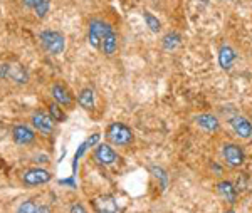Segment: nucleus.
<instances>
[{
  "label": "nucleus",
  "mask_w": 252,
  "mask_h": 213,
  "mask_svg": "<svg viewBox=\"0 0 252 213\" xmlns=\"http://www.w3.org/2000/svg\"><path fill=\"white\" fill-rule=\"evenodd\" d=\"M106 136L115 146H128L133 141V133L123 122H113L106 131Z\"/></svg>",
  "instance_id": "nucleus-2"
},
{
  "label": "nucleus",
  "mask_w": 252,
  "mask_h": 213,
  "mask_svg": "<svg viewBox=\"0 0 252 213\" xmlns=\"http://www.w3.org/2000/svg\"><path fill=\"white\" fill-rule=\"evenodd\" d=\"M49 113H51V118L54 120L56 122H61V121H64V113L61 111V108H59V104H51L49 106Z\"/></svg>",
  "instance_id": "nucleus-23"
},
{
  "label": "nucleus",
  "mask_w": 252,
  "mask_h": 213,
  "mask_svg": "<svg viewBox=\"0 0 252 213\" xmlns=\"http://www.w3.org/2000/svg\"><path fill=\"white\" fill-rule=\"evenodd\" d=\"M97 141H99V134H93L91 138L86 139V141H84L83 145L79 146V150L76 151V154H74V163H72V170H76V166H78V159H79L81 156H83L84 151H86V150L89 148V146H94Z\"/></svg>",
  "instance_id": "nucleus-18"
},
{
  "label": "nucleus",
  "mask_w": 252,
  "mask_h": 213,
  "mask_svg": "<svg viewBox=\"0 0 252 213\" xmlns=\"http://www.w3.org/2000/svg\"><path fill=\"white\" fill-rule=\"evenodd\" d=\"M51 92H52V97H54L59 106H64V108H71L72 106V96L69 94V91L64 88V86L54 84L51 89Z\"/></svg>",
  "instance_id": "nucleus-10"
},
{
  "label": "nucleus",
  "mask_w": 252,
  "mask_h": 213,
  "mask_svg": "<svg viewBox=\"0 0 252 213\" xmlns=\"http://www.w3.org/2000/svg\"><path fill=\"white\" fill-rule=\"evenodd\" d=\"M230 126H232L235 136L242 139H249L252 136V122L244 116H234L230 120Z\"/></svg>",
  "instance_id": "nucleus-6"
},
{
  "label": "nucleus",
  "mask_w": 252,
  "mask_h": 213,
  "mask_svg": "<svg viewBox=\"0 0 252 213\" xmlns=\"http://www.w3.org/2000/svg\"><path fill=\"white\" fill-rule=\"evenodd\" d=\"M39 39H40L42 47L46 49L49 54L58 56L61 52H64V49H66V39H64V35L58 30H44L42 34L39 35Z\"/></svg>",
  "instance_id": "nucleus-1"
},
{
  "label": "nucleus",
  "mask_w": 252,
  "mask_h": 213,
  "mask_svg": "<svg viewBox=\"0 0 252 213\" xmlns=\"http://www.w3.org/2000/svg\"><path fill=\"white\" fill-rule=\"evenodd\" d=\"M150 170H152V173L157 176V178H160L161 180V186H166V173L163 170H161V168H158V166H152L150 168Z\"/></svg>",
  "instance_id": "nucleus-24"
},
{
  "label": "nucleus",
  "mask_w": 252,
  "mask_h": 213,
  "mask_svg": "<svg viewBox=\"0 0 252 213\" xmlns=\"http://www.w3.org/2000/svg\"><path fill=\"white\" fill-rule=\"evenodd\" d=\"M24 183L26 185H42V183H47L51 180V173L46 170H40V168H32V170H27L22 176Z\"/></svg>",
  "instance_id": "nucleus-7"
},
{
  "label": "nucleus",
  "mask_w": 252,
  "mask_h": 213,
  "mask_svg": "<svg viewBox=\"0 0 252 213\" xmlns=\"http://www.w3.org/2000/svg\"><path fill=\"white\" fill-rule=\"evenodd\" d=\"M17 213H49V208L47 207H35V203L29 200V202H24L20 205Z\"/></svg>",
  "instance_id": "nucleus-21"
},
{
  "label": "nucleus",
  "mask_w": 252,
  "mask_h": 213,
  "mask_svg": "<svg viewBox=\"0 0 252 213\" xmlns=\"http://www.w3.org/2000/svg\"><path fill=\"white\" fill-rule=\"evenodd\" d=\"M143 19H145L146 26L150 27V30H152V32H160L161 24H160V20H158V19L155 17V15L150 14L148 10H145V12H143Z\"/></svg>",
  "instance_id": "nucleus-22"
},
{
  "label": "nucleus",
  "mask_w": 252,
  "mask_h": 213,
  "mask_svg": "<svg viewBox=\"0 0 252 213\" xmlns=\"http://www.w3.org/2000/svg\"><path fill=\"white\" fill-rule=\"evenodd\" d=\"M195 122H197L202 129L209 131V133H215V131H219V128H220V122H219L217 118L212 116V114H200V116L195 118Z\"/></svg>",
  "instance_id": "nucleus-16"
},
{
  "label": "nucleus",
  "mask_w": 252,
  "mask_h": 213,
  "mask_svg": "<svg viewBox=\"0 0 252 213\" xmlns=\"http://www.w3.org/2000/svg\"><path fill=\"white\" fill-rule=\"evenodd\" d=\"M109 29H111V26L106 22H103V20H99V19L91 20V24H89V30H88L89 44H91L94 49H99L101 40L104 39V35L108 34Z\"/></svg>",
  "instance_id": "nucleus-4"
},
{
  "label": "nucleus",
  "mask_w": 252,
  "mask_h": 213,
  "mask_svg": "<svg viewBox=\"0 0 252 213\" xmlns=\"http://www.w3.org/2000/svg\"><path fill=\"white\" fill-rule=\"evenodd\" d=\"M217 191H219V195L230 205H234L235 200H237V188L230 182H220L217 185Z\"/></svg>",
  "instance_id": "nucleus-14"
},
{
  "label": "nucleus",
  "mask_w": 252,
  "mask_h": 213,
  "mask_svg": "<svg viewBox=\"0 0 252 213\" xmlns=\"http://www.w3.org/2000/svg\"><path fill=\"white\" fill-rule=\"evenodd\" d=\"M5 71H7V76L12 77L14 81L17 83H27V74L22 67H12V65H5Z\"/></svg>",
  "instance_id": "nucleus-20"
},
{
  "label": "nucleus",
  "mask_w": 252,
  "mask_h": 213,
  "mask_svg": "<svg viewBox=\"0 0 252 213\" xmlns=\"http://www.w3.org/2000/svg\"><path fill=\"white\" fill-rule=\"evenodd\" d=\"M54 120L51 118V114L47 113H42V111H37L32 114V124H34V128L40 131V133L44 134H51L52 129H54Z\"/></svg>",
  "instance_id": "nucleus-5"
},
{
  "label": "nucleus",
  "mask_w": 252,
  "mask_h": 213,
  "mask_svg": "<svg viewBox=\"0 0 252 213\" xmlns=\"http://www.w3.org/2000/svg\"><path fill=\"white\" fill-rule=\"evenodd\" d=\"M94 210L97 213H118V205H116V200L109 195H104V196H99V198L94 200Z\"/></svg>",
  "instance_id": "nucleus-9"
},
{
  "label": "nucleus",
  "mask_w": 252,
  "mask_h": 213,
  "mask_svg": "<svg viewBox=\"0 0 252 213\" xmlns=\"http://www.w3.org/2000/svg\"><path fill=\"white\" fill-rule=\"evenodd\" d=\"M222 156L230 168H239L246 161V153H244V150L239 145H235V143H225V145L222 146Z\"/></svg>",
  "instance_id": "nucleus-3"
},
{
  "label": "nucleus",
  "mask_w": 252,
  "mask_h": 213,
  "mask_svg": "<svg viewBox=\"0 0 252 213\" xmlns=\"http://www.w3.org/2000/svg\"><path fill=\"white\" fill-rule=\"evenodd\" d=\"M71 213H86V210H84V207L81 203H74L71 207Z\"/></svg>",
  "instance_id": "nucleus-25"
},
{
  "label": "nucleus",
  "mask_w": 252,
  "mask_h": 213,
  "mask_svg": "<svg viewBox=\"0 0 252 213\" xmlns=\"http://www.w3.org/2000/svg\"><path fill=\"white\" fill-rule=\"evenodd\" d=\"M78 102L81 104V108L84 109L94 108V92H93V89H83L78 96Z\"/></svg>",
  "instance_id": "nucleus-17"
},
{
  "label": "nucleus",
  "mask_w": 252,
  "mask_h": 213,
  "mask_svg": "<svg viewBox=\"0 0 252 213\" xmlns=\"http://www.w3.org/2000/svg\"><path fill=\"white\" fill-rule=\"evenodd\" d=\"M223 213H235L234 210H227V212H223Z\"/></svg>",
  "instance_id": "nucleus-27"
},
{
  "label": "nucleus",
  "mask_w": 252,
  "mask_h": 213,
  "mask_svg": "<svg viewBox=\"0 0 252 213\" xmlns=\"http://www.w3.org/2000/svg\"><path fill=\"white\" fill-rule=\"evenodd\" d=\"M235 59H237V54H235V51L232 47H229V46L220 47V52H219V62H220V67L223 71H230L235 62Z\"/></svg>",
  "instance_id": "nucleus-12"
},
{
  "label": "nucleus",
  "mask_w": 252,
  "mask_h": 213,
  "mask_svg": "<svg viewBox=\"0 0 252 213\" xmlns=\"http://www.w3.org/2000/svg\"><path fill=\"white\" fill-rule=\"evenodd\" d=\"M94 158L97 161L101 163V165H113V163L116 161V153L113 151L111 146L108 145H99L94 151Z\"/></svg>",
  "instance_id": "nucleus-11"
},
{
  "label": "nucleus",
  "mask_w": 252,
  "mask_h": 213,
  "mask_svg": "<svg viewBox=\"0 0 252 213\" xmlns=\"http://www.w3.org/2000/svg\"><path fill=\"white\" fill-rule=\"evenodd\" d=\"M200 2H204V3H207V2H209V0H200Z\"/></svg>",
  "instance_id": "nucleus-28"
},
{
  "label": "nucleus",
  "mask_w": 252,
  "mask_h": 213,
  "mask_svg": "<svg viewBox=\"0 0 252 213\" xmlns=\"http://www.w3.org/2000/svg\"><path fill=\"white\" fill-rule=\"evenodd\" d=\"M180 44H182V37H180V34H177V32H170V34H166L163 37L165 51H173V49H177Z\"/></svg>",
  "instance_id": "nucleus-19"
},
{
  "label": "nucleus",
  "mask_w": 252,
  "mask_h": 213,
  "mask_svg": "<svg viewBox=\"0 0 252 213\" xmlns=\"http://www.w3.org/2000/svg\"><path fill=\"white\" fill-rule=\"evenodd\" d=\"M116 49H118V37H116L115 30H113V27H111L108 30V34L104 35V39L101 40L99 51L106 56H113L116 52Z\"/></svg>",
  "instance_id": "nucleus-13"
},
{
  "label": "nucleus",
  "mask_w": 252,
  "mask_h": 213,
  "mask_svg": "<svg viewBox=\"0 0 252 213\" xmlns=\"http://www.w3.org/2000/svg\"><path fill=\"white\" fill-rule=\"evenodd\" d=\"M12 136H14L17 145H31V143L35 139L34 131H32L31 128H27V126H24V124L15 126V128L12 129Z\"/></svg>",
  "instance_id": "nucleus-8"
},
{
  "label": "nucleus",
  "mask_w": 252,
  "mask_h": 213,
  "mask_svg": "<svg viewBox=\"0 0 252 213\" xmlns=\"http://www.w3.org/2000/svg\"><path fill=\"white\" fill-rule=\"evenodd\" d=\"M22 2L26 7L34 10L39 19L46 17L49 9H51V0H22Z\"/></svg>",
  "instance_id": "nucleus-15"
},
{
  "label": "nucleus",
  "mask_w": 252,
  "mask_h": 213,
  "mask_svg": "<svg viewBox=\"0 0 252 213\" xmlns=\"http://www.w3.org/2000/svg\"><path fill=\"white\" fill-rule=\"evenodd\" d=\"M61 185H69V186H72L74 188V180H61Z\"/></svg>",
  "instance_id": "nucleus-26"
}]
</instances>
